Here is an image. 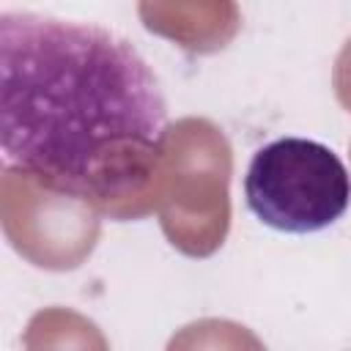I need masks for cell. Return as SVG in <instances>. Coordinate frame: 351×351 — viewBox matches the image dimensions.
Instances as JSON below:
<instances>
[{"label": "cell", "mask_w": 351, "mask_h": 351, "mask_svg": "<svg viewBox=\"0 0 351 351\" xmlns=\"http://www.w3.org/2000/svg\"><path fill=\"white\" fill-rule=\"evenodd\" d=\"M167 129L162 85L132 41L52 14L0 16V156L8 173L101 206L154 178Z\"/></svg>", "instance_id": "cell-1"}, {"label": "cell", "mask_w": 351, "mask_h": 351, "mask_svg": "<svg viewBox=\"0 0 351 351\" xmlns=\"http://www.w3.org/2000/svg\"><path fill=\"white\" fill-rule=\"evenodd\" d=\"M244 200L266 228L307 236L326 230L348 211L351 176L329 145L310 137H277L252 154Z\"/></svg>", "instance_id": "cell-2"}]
</instances>
